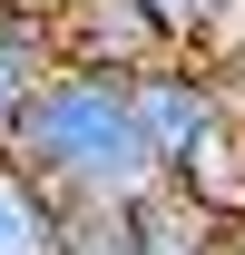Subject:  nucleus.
<instances>
[{
  "instance_id": "obj_1",
  "label": "nucleus",
  "mask_w": 245,
  "mask_h": 255,
  "mask_svg": "<svg viewBox=\"0 0 245 255\" xmlns=\"http://www.w3.org/2000/svg\"><path fill=\"white\" fill-rule=\"evenodd\" d=\"M0 147L30 167L59 206H108V196L167 187V177H157L147 128H137L127 79H118V69H79V59H49V79L30 89V108L10 118Z\"/></svg>"
},
{
  "instance_id": "obj_2",
  "label": "nucleus",
  "mask_w": 245,
  "mask_h": 255,
  "mask_svg": "<svg viewBox=\"0 0 245 255\" xmlns=\"http://www.w3.org/2000/svg\"><path fill=\"white\" fill-rule=\"evenodd\" d=\"M127 98H137V128H147V147H157V177L245 216V118H236V98H226V79H216V59L167 49V59L127 69Z\"/></svg>"
},
{
  "instance_id": "obj_3",
  "label": "nucleus",
  "mask_w": 245,
  "mask_h": 255,
  "mask_svg": "<svg viewBox=\"0 0 245 255\" xmlns=\"http://www.w3.org/2000/svg\"><path fill=\"white\" fill-rule=\"evenodd\" d=\"M49 49L79 69H147L177 49V30L157 20V0H69V10H49Z\"/></svg>"
},
{
  "instance_id": "obj_4",
  "label": "nucleus",
  "mask_w": 245,
  "mask_h": 255,
  "mask_svg": "<svg viewBox=\"0 0 245 255\" xmlns=\"http://www.w3.org/2000/svg\"><path fill=\"white\" fill-rule=\"evenodd\" d=\"M137 255H236V206L196 187H147L137 196Z\"/></svg>"
},
{
  "instance_id": "obj_5",
  "label": "nucleus",
  "mask_w": 245,
  "mask_h": 255,
  "mask_svg": "<svg viewBox=\"0 0 245 255\" xmlns=\"http://www.w3.org/2000/svg\"><path fill=\"white\" fill-rule=\"evenodd\" d=\"M59 236H69V206L0 147V255H59Z\"/></svg>"
},
{
  "instance_id": "obj_6",
  "label": "nucleus",
  "mask_w": 245,
  "mask_h": 255,
  "mask_svg": "<svg viewBox=\"0 0 245 255\" xmlns=\"http://www.w3.org/2000/svg\"><path fill=\"white\" fill-rule=\"evenodd\" d=\"M49 20H39L30 0H0V137H10V118L30 108V89L49 79Z\"/></svg>"
},
{
  "instance_id": "obj_7",
  "label": "nucleus",
  "mask_w": 245,
  "mask_h": 255,
  "mask_svg": "<svg viewBox=\"0 0 245 255\" xmlns=\"http://www.w3.org/2000/svg\"><path fill=\"white\" fill-rule=\"evenodd\" d=\"M157 20H167L177 49H196V59L245 49V0H157Z\"/></svg>"
},
{
  "instance_id": "obj_8",
  "label": "nucleus",
  "mask_w": 245,
  "mask_h": 255,
  "mask_svg": "<svg viewBox=\"0 0 245 255\" xmlns=\"http://www.w3.org/2000/svg\"><path fill=\"white\" fill-rule=\"evenodd\" d=\"M59 255H137V196H108V206H69Z\"/></svg>"
},
{
  "instance_id": "obj_9",
  "label": "nucleus",
  "mask_w": 245,
  "mask_h": 255,
  "mask_svg": "<svg viewBox=\"0 0 245 255\" xmlns=\"http://www.w3.org/2000/svg\"><path fill=\"white\" fill-rule=\"evenodd\" d=\"M30 10H39V20H49V10H69V0H30Z\"/></svg>"
}]
</instances>
